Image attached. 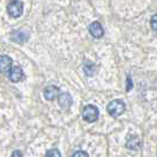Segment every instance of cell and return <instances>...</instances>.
<instances>
[{
    "instance_id": "1",
    "label": "cell",
    "mask_w": 157,
    "mask_h": 157,
    "mask_svg": "<svg viewBox=\"0 0 157 157\" xmlns=\"http://www.w3.org/2000/svg\"><path fill=\"white\" fill-rule=\"evenodd\" d=\"M106 110H108L110 116L118 117V116L124 113V111H125V103L123 102L122 99H113L112 102L109 103Z\"/></svg>"
},
{
    "instance_id": "2",
    "label": "cell",
    "mask_w": 157,
    "mask_h": 157,
    "mask_svg": "<svg viewBox=\"0 0 157 157\" xmlns=\"http://www.w3.org/2000/svg\"><path fill=\"white\" fill-rule=\"evenodd\" d=\"M82 116L84 118V121H86L89 123H94L99 117V110L97 109L96 105L89 104L86 106H84V109L82 111Z\"/></svg>"
},
{
    "instance_id": "3",
    "label": "cell",
    "mask_w": 157,
    "mask_h": 157,
    "mask_svg": "<svg viewBox=\"0 0 157 157\" xmlns=\"http://www.w3.org/2000/svg\"><path fill=\"white\" fill-rule=\"evenodd\" d=\"M24 4L20 0H11L7 5V13L11 18H19L23 14Z\"/></svg>"
},
{
    "instance_id": "4",
    "label": "cell",
    "mask_w": 157,
    "mask_h": 157,
    "mask_svg": "<svg viewBox=\"0 0 157 157\" xmlns=\"http://www.w3.org/2000/svg\"><path fill=\"white\" fill-rule=\"evenodd\" d=\"M30 38V33L26 30H14L11 33V39L17 44H24Z\"/></svg>"
},
{
    "instance_id": "5",
    "label": "cell",
    "mask_w": 157,
    "mask_h": 157,
    "mask_svg": "<svg viewBox=\"0 0 157 157\" xmlns=\"http://www.w3.org/2000/svg\"><path fill=\"white\" fill-rule=\"evenodd\" d=\"M8 78L11 82L13 83H19L21 82L24 78H25V75H24V71L20 66H14L10 70V73H8Z\"/></svg>"
},
{
    "instance_id": "6",
    "label": "cell",
    "mask_w": 157,
    "mask_h": 157,
    "mask_svg": "<svg viewBox=\"0 0 157 157\" xmlns=\"http://www.w3.org/2000/svg\"><path fill=\"white\" fill-rule=\"evenodd\" d=\"M89 32H90V34H91L94 38H97V39L102 38L103 36H104V29H103L102 24L98 23V21H94V23L90 24V26H89Z\"/></svg>"
},
{
    "instance_id": "7",
    "label": "cell",
    "mask_w": 157,
    "mask_h": 157,
    "mask_svg": "<svg viewBox=\"0 0 157 157\" xmlns=\"http://www.w3.org/2000/svg\"><path fill=\"white\" fill-rule=\"evenodd\" d=\"M72 103H73V101H72V97H71L70 94H67V92L59 94V96H58V104H59V106L62 109H69V108H71Z\"/></svg>"
},
{
    "instance_id": "8",
    "label": "cell",
    "mask_w": 157,
    "mask_h": 157,
    "mask_svg": "<svg viewBox=\"0 0 157 157\" xmlns=\"http://www.w3.org/2000/svg\"><path fill=\"white\" fill-rule=\"evenodd\" d=\"M59 96V89L56 85H48L44 89V97L46 101H55Z\"/></svg>"
},
{
    "instance_id": "9",
    "label": "cell",
    "mask_w": 157,
    "mask_h": 157,
    "mask_svg": "<svg viewBox=\"0 0 157 157\" xmlns=\"http://www.w3.org/2000/svg\"><path fill=\"white\" fill-rule=\"evenodd\" d=\"M12 69V59L8 56H0V72L6 73Z\"/></svg>"
},
{
    "instance_id": "10",
    "label": "cell",
    "mask_w": 157,
    "mask_h": 157,
    "mask_svg": "<svg viewBox=\"0 0 157 157\" xmlns=\"http://www.w3.org/2000/svg\"><path fill=\"white\" fill-rule=\"evenodd\" d=\"M83 70H84L86 76L92 77L94 75H96V72H97V66H96V64H94L92 62L87 60V62H85L84 65H83Z\"/></svg>"
},
{
    "instance_id": "11",
    "label": "cell",
    "mask_w": 157,
    "mask_h": 157,
    "mask_svg": "<svg viewBox=\"0 0 157 157\" xmlns=\"http://www.w3.org/2000/svg\"><path fill=\"white\" fill-rule=\"evenodd\" d=\"M140 145H141V142H140V140H138L137 137H135V136H132L129 141L126 142V148H129V149H131V150L138 149Z\"/></svg>"
},
{
    "instance_id": "12",
    "label": "cell",
    "mask_w": 157,
    "mask_h": 157,
    "mask_svg": "<svg viewBox=\"0 0 157 157\" xmlns=\"http://www.w3.org/2000/svg\"><path fill=\"white\" fill-rule=\"evenodd\" d=\"M45 157H62V154L59 152L58 149H51L48 150V151H46Z\"/></svg>"
},
{
    "instance_id": "13",
    "label": "cell",
    "mask_w": 157,
    "mask_h": 157,
    "mask_svg": "<svg viewBox=\"0 0 157 157\" xmlns=\"http://www.w3.org/2000/svg\"><path fill=\"white\" fill-rule=\"evenodd\" d=\"M150 26L154 31H157V14H154L150 19Z\"/></svg>"
},
{
    "instance_id": "14",
    "label": "cell",
    "mask_w": 157,
    "mask_h": 157,
    "mask_svg": "<svg viewBox=\"0 0 157 157\" xmlns=\"http://www.w3.org/2000/svg\"><path fill=\"white\" fill-rule=\"evenodd\" d=\"M71 157H90V156L87 155V152H85V151H83V150H78V151H76V152H75Z\"/></svg>"
},
{
    "instance_id": "15",
    "label": "cell",
    "mask_w": 157,
    "mask_h": 157,
    "mask_svg": "<svg viewBox=\"0 0 157 157\" xmlns=\"http://www.w3.org/2000/svg\"><path fill=\"white\" fill-rule=\"evenodd\" d=\"M132 89V80H131V77L128 76L126 78V91H130Z\"/></svg>"
},
{
    "instance_id": "16",
    "label": "cell",
    "mask_w": 157,
    "mask_h": 157,
    "mask_svg": "<svg viewBox=\"0 0 157 157\" xmlns=\"http://www.w3.org/2000/svg\"><path fill=\"white\" fill-rule=\"evenodd\" d=\"M11 157H23V152H21L20 150H14V151L12 152Z\"/></svg>"
}]
</instances>
